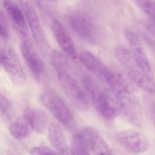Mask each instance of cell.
<instances>
[{
    "mask_svg": "<svg viewBox=\"0 0 155 155\" xmlns=\"http://www.w3.org/2000/svg\"><path fill=\"white\" fill-rule=\"evenodd\" d=\"M51 59L59 83L70 101L78 110H87L89 108L87 96L77 79L70 72L66 59L60 52L55 51L51 53Z\"/></svg>",
    "mask_w": 155,
    "mask_h": 155,
    "instance_id": "6da1fadb",
    "label": "cell"
},
{
    "mask_svg": "<svg viewBox=\"0 0 155 155\" xmlns=\"http://www.w3.org/2000/svg\"><path fill=\"white\" fill-rule=\"evenodd\" d=\"M120 115L131 125L141 127L143 124V111L141 103L133 91L123 90L117 92Z\"/></svg>",
    "mask_w": 155,
    "mask_h": 155,
    "instance_id": "7a4b0ae2",
    "label": "cell"
},
{
    "mask_svg": "<svg viewBox=\"0 0 155 155\" xmlns=\"http://www.w3.org/2000/svg\"><path fill=\"white\" fill-rule=\"evenodd\" d=\"M42 104L62 125L68 128L74 127L75 121L69 107L63 98L52 90H47L41 95Z\"/></svg>",
    "mask_w": 155,
    "mask_h": 155,
    "instance_id": "3957f363",
    "label": "cell"
},
{
    "mask_svg": "<svg viewBox=\"0 0 155 155\" xmlns=\"http://www.w3.org/2000/svg\"><path fill=\"white\" fill-rule=\"evenodd\" d=\"M19 2L35 43L41 51H45L48 42L36 9L30 0H19Z\"/></svg>",
    "mask_w": 155,
    "mask_h": 155,
    "instance_id": "277c9868",
    "label": "cell"
},
{
    "mask_svg": "<svg viewBox=\"0 0 155 155\" xmlns=\"http://www.w3.org/2000/svg\"><path fill=\"white\" fill-rule=\"evenodd\" d=\"M70 27L82 39L89 43L96 42L98 31L93 20L86 13L82 12H74L68 17Z\"/></svg>",
    "mask_w": 155,
    "mask_h": 155,
    "instance_id": "5b68a950",
    "label": "cell"
},
{
    "mask_svg": "<svg viewBox=\"0 0 155 155\" xmlns=\"http://www.w3.org/2000/svg\"><path fill=\"white\" fill-rule=\"evenodd\" d=\"M2 66L12 83L16 86H22L25 83L26 76L16 51L10 45L3 48Z\"/></svg>",
    "mask_w": 155,
    "mask_h": 155,
    "instance_id": "8992f818",
    "label": "cell"
},
{
    "mask_svg": "<svg viewBox=\"0 0 155 155\" xmlns=\"http://www.w3.org/2000/svg\"><path fill=\"white\" fill-rule=\"evenodd\" d=\"M116 137L123 147L133 154H143L151 146L146 136L135 130H122L117 133Z\"/></svg>",
    "mask_w": 155,
    "mask_h": 155,
    "instance_id": "52a82bcc",
    "label": "cell"
},
{
    "mask_svg": "<svg viewBox=\"0 0 155 155\" xmlns=\"http://www.w3.org/2000/svg\"><path fill=\"white\" fill-rule=\"evenodd\" d=\"M125 36L130 46V50L133 54L136 66L142 72L151 77H153V71L151 63L139 38L134 32L130 30H126Z\"/></svg>",
    "mask_w": 155,
    "mask_h": 155,
    "instance_id": "ba28073f",
    "label": "cell"
},
{
    "mask_svg": "<svg viewBox=\"0 0 155 155\" xmlns=\"http://www.w3.org/2000/svg\"><path fill=\"white\" fill-rule=\"evenodd\" d=\"M95 104L101 116L106 120H114L120 114L117 94L110 89H101Z\"/></svg>",
    "mask_w": 155,
    "mask_h": 155,
    "instance_id": "9c48e42d",
    "label": "cell"
},
{
    "mask_svg": "<svg viewBox=\"0 0 155 155\" xmlns=\"http://www.w3.org/2000/svg\"><path fill=\"white\" fill-rule=\"evenodd\" d=\"M3 8L5 10L14 28L19 36L21 41L30 39L27 21L22 9L15 4L12 0L9 1Z\"/></svg>",
    "mask_w": 155,
    "mask_h": 155,
    "instance_id": "30bf717a",
    "label": "cell"
},
{
    "mask_svg": "<svg viewBox=\"0 0 155 155\" xmlns=\"http://www.w3.org/2000/svg\"><path fill=\"white\" fill-rule=\"evenodd\" d=\"M51 30L58 44L62 51L68 56L73 59L78 58L75 45L68 30L57 20H53L51 22Z\"/></svg>",
    "mask_w": 155,
    "mask_h": 155,
    "instance_id": "8fae6325",
    "label": "cell"
},
{
    "mask_svg": "<svg viewBox=\"0 0 155 155\" xmlns=\"http://www.w3.org/2000/svg\"><path fill=\"white\" fill-rule=\"evenodd\" d=\"M21 50L24 61L32 74L36 77H40L44 71V64L36 53L30 39L21 41Z\"/></svg>",
    "mask_w": 155,
    "mask_h": 155,
    "instance_id": "7c38bea8",
    "label": "cell"
},
{
    "mask_svg": "<svg viewBox=\"0 0 155 155\" xmlns=\"http://www.w3.org/2000/svg\"><path fill=\"white\" fill-rule=\"evenodd\" d=\"M103 79L115 93L123 90L133 92V85L117 70L108 67Z\"/></svg>",
    "mask_w": 155,
    "mask_h": 155,
    "instance_id": "4fadbf2b",
    "label": "cell"
},
{
    "mask_svg": "<svg viewBox=\"0 0 155 155\" xmlns=\"http://www.w3.org/2000/svg\"><path fill=\"white\" fill-rule=\"evenodd\" d=\"M89 139L90 150L94 155H115L104 139L92 128L83 130Z\"/></svg>",
    "mask_w": 155,
    "mask_h": 155,
    "instance_id": "5bb4252c",
    "label": "cell"
},
{
    "mask_svg": "<svg viewBox=\"0 0 155 155\" xmlns=\"http://www.w3.org/2000/svg\"><path fill=\"white\" fill-rule=\"evenodd\" d=\"M129 77L137 87L155 98V82L153 77L136 68L130 69L129 71Z\"/></svg>",
    "mask_w": 155,
    "mask_h": 155,
    "instance_id": "9a60e30c",
    "label": "cell"
},
{
    "mask_svg": "<svg viewBox=\"0 0 155 155\" xmlns=\"http://www.w3.org/2000/svg\"><path fill=\"white\" fill-rule=\"evenodd\" d=\"M78 57L80 62L91 72L103 78L108 67L106 66L99 58L87 51L80 52Z\"/></svg>",
    "mask_w": 155,
    "mask_h": 155,
    "instance_id": "2e32d148",
    "label": "cell"
},
{
    "mask_svg": "<svg viewBox=\"0 0 155 155\" xmlns=\"http://www.w3.org/2000/svg\"><path fill=\"white\" fill-rule=\"evenodd\" d=\"M33 130L30 120L24 114L15 120L9 127V132L14 139L22 140L30 136Z\"/></svg>",
    "mask_w": 155,
    "mask_h": 155,
    "instance_id": "e0dca14e",
    "label": "cell"
},
{
    "mask_svg": "<svg viewBox=\"0 0 155 155\" xmlns=\"http://www.w3.org/2000/svg\"><path fill=\"white\" fill-rule=\"evenodd\" d=\"M24 115L30 120L33 130L38 133H45L48 129V118L43 110L39 108L28 107L24 110Z\"/></svg>",
    "mask_w": 155,
    "mask_h": 155,
    "instance_id": "ac0fdd59",
    "label": "cell"
},
{
    "mask_svg": "<svg viewBox=\"0 0 155 155\" xmlns=\"http://www.w3.org/2000/svg\"><path fill=\"white\" fill-rule=\"evenodd\" d=\"M48 138L52 146L61 154H65L68 150L66 139L61 129L55 124H51L48 127Z\"/></svg>",
    "mask_w": 155,
    "mask_h": 155,
    "instance_id": "d6986e66",
    "label": "cell"
},
{
    "mask_svg": "<svg viewBox=\"0 0 155 155\" xmlns=\"http://www.w3.org/2000/svg\"><path fill=\"white\" fill-rule=\"evenodd\" d=\"M89 139L85 132L75 134L71 144V151L72 155H91Z\"/></svg>",
    "mask_w": 155,
    "mask_h": 155,
    "instance_id": "ffe728a7",
    "label": "cell"
},
{
    "mask_svg": "<svg viewBox=\"0 0 155 155\" xmlns=\"http://www.w3.org/2000/svg\"><path fill=\"white\" fill-rule=\"evenodd\" d=\"M114 54L117 58L127 68L133 69L136 65L133 58V54L130 49H127L124 46H117L114 49Z\"/></svg>",
    "mask_w": 155,
    "mask_h": 155,
    "instance_id": "44dd1931",
    "label": "cell"
},
{
    "mask_svg": "<svg viewBox=\"0 0 155 155\" xmlns=\"http://www.w3.org/2000/svg\"><path fill=\"white\" fill-rule=\"evenodd\" d=\"M83 84L87 93L89 94L93 102L95 103V100L97 99L98 95H99L100 92L101 90L100 89L99 86L97 84V83L95 81L94 79H92V77L88 75L83 77Z\"/></svg>",
    "mask_w": 155,
    "mask_h": 155,
    "instance_id": "7402d4cb",
    "label": "cell"
},
{
    "mask_svg": "<svg viewBox=\"0 0 155 155\" xmlns=\"http://www.w3.org/2000/svg\"><path fill=\"white\" fill-rule=\"evenodd\" d=\"M141 9L152 19L155 26V0H136Z\"/></svg>",
    "mask_w": 155,
    "mask_h": 155,
    "instance_id": "603a6c76",
    "label": "cell"
},
{
    "mask_svg": "<svg viewBox=\"0 0 155 155\" xmlns=\"http://www.w3.org/2000/svg\"><path fill=\"white\" fill-rule=\"evenodd\" d=\"M31 155H59L50 148L44 146H36L31 148L29 151Z\"/></svg>",
    "mask_w": 155,
    "mask_h": 155,
    "instance_id": "cb8c5ba5",
    "label": "cell"
},
{
    "mask_svg": "<svg viewBox=\"0 0 155 155\" xmlns=\"http://www.w3.org/2000/svg\"><path fill=\"white\" fill-rule=\"evenodd\" d=\"M12 109V102L5 96L0 93V111L3 114H8Z\"/></svg>",
    "mask_w": 155,
    "mask_h": 155,
    "instance_id": "d4e9b609",
    "label": "cell"
},
{
    "mask_svg": "<svg viewBox=\"0 0 155 155\" xmlns=\"http://www.w3.org/2000/svg\"><path fill=\"white\" fill-rule=\"evenodd\" d=\"M0 36L3 38H7L8 36L7 23L4 14L0 12Z\"/></svg>",
    "mask_w": 155,
    "mask_h": 155,
    "instance_id": "484cf974",
    "label": "cell"
},
{
    "mask_svg": "<svg viewBox=\"0 0 155 155\" xmlns=\"http://www.w3.org/2000/svg\"><path fill=\"white\" fill-rule=\"evenodd\" d=\"M2 59H3V49H2L0 47V64H2Z\"/></svg>",
    "mask_w": 155,
    "mask_h": 155,
    "instance_id": "4316f807",
    "label": "cell"
},
{
    "mask_svg": "<svg viewBox=\"0 0 155 155\" xmlns=\"http://www.w3.org/2000/svg\"><path fill=\"white\" fill-rule=\"evenodd\" d=\"M47 1H50V2H54L55 0H47Z\"/></svg>",
    "mask_w": 155,
    "mask_h": 155,
    "instance_id": "83f0119b",
    "label": "cell"
}]
</instances>
